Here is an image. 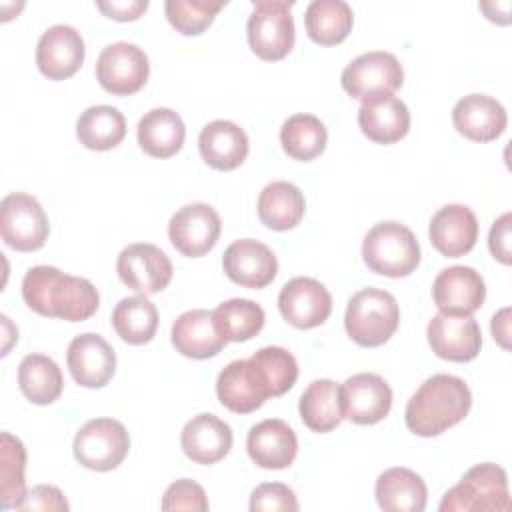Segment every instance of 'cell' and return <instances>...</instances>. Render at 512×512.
<instances>
[{
	"label": "cell",
	"instance_id": "16",
	"mask_svg": "<svg viewBox=\"0 0 512 512\" xmlns=\"http://www.w3.org/2000/svg\"><path fill=\"white\" fill-rule=\"evenodd\" d=\"M432 298L442 314L472 316L484 304L486 286L474 268L450 266L436 276Z\"/></svg>",
	"mask_w": 512,
	"mask_h": 512
},
{
	"label": "cell",
	"instance_id": "31",
	"mask_svg": "<svg viewBox=\"0 0 512 512\" xmlns=\"http://www.w3.org/2000/svg\"><path fill=\"white\" fill-rule=\"evenodd\" d=\"M304 210V194L292 182H270L258 196V216L270 230L284 232L298 226Z\"/></svg>",
	"mask_w": 512,
	"mask_h": 512
},
{
	"label": "cell",
	"instance_id": "14",
	"mask_svg": "<svg viewBox=\"0 0 512 512\" xmlns=\"http://www.w3.org/2000/svg\"><path fill=\"white\" fill-rule=\"evenodd\" d=\"M432 352L450 362H470L482 346V332L472 316L436 314L426 328Z\"/></svg>",
	"mask_w": 512,
	"mask_h": 512
},
{
	"label": "cell",
	"instance_id": "38",
	"mask_svg": "<svg viewBox=\"0 0 512 512\" xmlns=\"http://www.w3.org/2000/svg\"><path fill=\"white\" fill-rule=\"evenodd\" d=\"M26 448L20 438L10 432H2L0 436V506L18 508L22 498L26 496Z\"/></svg>",
	"mask_w": 512,
	"mask_h": 512
},
{
	"label": "cell",
	"instance_id": "4",
	"mask_svg": "<svg viewBox=\"0 0 512 512\" xmlns=\"http://www.w3.org/2000/svg\"><path fill=\"white\" fill-rule=\"evenodd\" d=\"M398 322L396 298L386 290L362 288L348 300L344 326L348 336L360 346H382L396 332Z\"/></svg>",
	"mask_w": 512,
	"mask_h": 512
},
{
	"label": "cell",
	"instance_id": "10",
	"mask_svg": "<svg viewBox=\"0 0 512 512\" xmlns=\"http://www.w3.org/2000/svg\"><path fill=\"white\" fill-rule=\"evenodd\" d=\"M150 74L146 52L130 42L108 44L96 60V78L100 86L116 96L138 92Z\"/></svg>",
	"mask_w": 512,
	"mask_h": 512
},
{
	"label": "cell",
	"instance_id": "26",
	"mask_svg": "<svg viewBox=\"0 0 512 512\" xmlns=\"http://www.w3.org/2000/svg\"><path fill=\"white\" fill-rule=\"evenodd\" d=\"M172 344L174 348L194 360H206L222 352L226 340L218 334L212 312L204 308L188 310L180 314L172 324Z\"/></svg>",
	"mask_w": 512,
	"mask_h": 512
},
{
	"label": "cell",
	"instance_id": "15",
	"mask_svg": "<svg viewBox=\"0 0 512 512\" xmlns=\"http://www.w3.org/2000/svg\"><path fill=\"white\" fill-rule=\"evenodd\" d=\"M344 418L360 426H372L384 420L392 408V388L372 372L350 376L342 384Z\"/></svg>",
	"mask_w": 512,
	"mask_h": 512
},
{
	"label": "cell",
	"instance_id": "1",
	"mask_svg": "<svg viewBox=\"0 0 512 512\" xmlns=\"http://www.w3.org/2000/svg\"><path fill=\"white\" fill-rule=\"evenodd\" d=\"M22 298L36 314L68 322L88 320L100 306L98 290L90 280L64 274L48 264L34 266L26 272Z\"/></svg>",
	"mask_w": 512,
	"mask_h": 512
},
{
	"label": "cell",
	"instance_id": "28",
	"mask_svg": "<svg viewBox=\"0 0 512 512\" xmlns=\"http://www.w3.org/2000/svg\"><path fill=\"white\" fill-rule=\"evenodd\" d=\"M376 500L386 512H422L428 490L420 474L410 468H388L376 480Z\"/></svg>",
	"mask_w": 512,
	"mask_h": 512
},
{
	"label": "cell",
	"instance_id": "45",
	"mask_svg": "<svg viewBox=\"0 0 512 512\" xmlns=\"http://www.w3.org/2000/svg\"><path fill=\"white\" fill-rule=\"evenodd\" d=\"M100 12H104L108 18L120 20V22H128V20H136L140 18L146 8H148V0H128V2H98L96 4Z\"/></svg>",
	"mask_w": 512,
	"mask_h": 512
},
{
	"label": "cell",
	"instance_id": "39",
	"mask_svg": "<svg viewBox=\"0 0 512 512\" xmlns=\"http://www.w3.org/2000/svg\"><path fill=\"white\" fill-rule=\"evenodd\" d=\"M250 362L260 372L270 396L286 394L298 378V362L286 348L264 346L250 356Z\"/></svg>",
	"mask_w": 512,
	"mask_h": 512
},
{
	"label": "cell",
	"instance_id": "24",
	"mask_svg": "<svg viewBox=\"0 0 512 512\" xmlns=\"http://www.w3.org/2000/svg\"><path fill=\"white\" fill-rule=\"evenodd\" d=\"M452 122L464 138L490 142L504 132L508 116L496 98L486 94H468L454 104Z\"/></svg>",
	"mask_w": 512,
	"mask_h": 512
},
{
	"label": "cell",
	"instance_id": "36",
	"mask_svg": "<svg viewBox=\"0 0 512 512\" xmlns=\"http://www.w3.org/2000/svg\"><path fill=\"white\" fill-rule=\"evenodd\" d=\"M212 320L226 342H246L262 330L266 314L260 304L248 298H232L216 306Z\"/></svg>",
	"mask_w": 512,
	"mask_h": 512
},
{
	"label": "cell",
	"instance_id": "17",
	"mask_svg": "<svg viewBox=\"0 0 512 512\" xmlns=\"http://www.w3.org/2000/svg\"><path fill=\"white\" fill-rule=\"evenodd\" d=\"M68 370L76 384L84 388H102L116 370L114 348L94 332L78 334L68 344Z\"/></svg>",
	"mask_w": 512,
	"mask_h": 512
},
{
	"label": "cell",
	"instance_id": "32",
	"mask_svg": "<svg viewBox=\"0 0 512 512\" xmlns=\"http://www.w3.org/2000/svg\"><path fill=\"white\" fill-rule=\"evenodd\" d=\"M76 136L88 150H112L126 136V120L114 106H90L80 114L76 122Z\"/></svg>",
	"mask_w": 512,
	"mask_h": 512
},
{
	"label": "cell",
	"instance_id": "8",
	"mask_svg": "<svg viewBox=\"0 0 512 512\" xmlns=\"http://www.w3.org/2000/svg\"><path fill=\"white\" fill-rule=\"evenodd\" d=\"M50 232L48 216L40 202L24 192H12L0 202L2 240L18 250L32 252L44 246Z\"/></svg>",
	"mask_w": 512,
	"mask_h": 512
},
{
	"label": "cell",
	"instance_id": "18",
	"mask_svg": "<svg viewBox=\"0 0 512 512\" xmlns=\"http://www.w3.org/2000/svg\"><path fill=\"white\" fill-rule=\"evenodd\" d=\"M84 62V40L68 24L50 26L38 40L36 64L48 80H66L78 72Z\"/></svg>",
	"mask_w": 512,
	"mask_h": 512
},
{
	"label": "cell",
	"instance_id": "37",
	"mask_svg": "<svg viewBox=\"0 0 512 512\" xmlns=\"http://www.w3.org/2000/svg\"><path fill=\"white\" fill-rule=\"evenodd\" d=\"M280 142L290 158L308 162L324 152L328 132L320 118L312 114H294L280 128Z\"/></svg>",
	"mask_w": 512,
	"mask_h": 512
},
{
	"label": "cell",
	"instance_id": "7",
	"mask_svg": "<svg viewBox=\"0 0 512 512\" xmlns=\"http://www.w3.org/2000/svg\"><path fill=\"white\" fill-rule=\"evenodd\" d=\"M72 450L80 466L108 472L124 462L130 450V436L122 422L114 418H94L76 432Z\"/></svg>",
	"mask_w": 512,
	"mask_h": 512
},
{
	"label": "cell",
	"instance_id": "22",
	"mask_svg": "<svg viewBox=\"0 0 512 512\" xmlns=\"http://www.w3.org/2000/svg\"><path fill=\"white\" fill-rule=\"evenodd\" d=\"M358 124L368 140L376 144H394L408 134L410 112L394 94H376L362 100Z\"/></svg>",
	"mask_w": 512,
	"mask_h": 512
},
{
	"label": "cell",
	"instance_id": "41",
	"mask_svg": "<svg viewBox=\"0 0 512 512\" xmlns=\"http://www.w3.org/2000/svg\"><path fill=\"white\" fill-rule=\"evenodd\" d=\"M160 508L164 512L170 510H192V512H206L208 510V498L204 488L188 478H180L172 482L160 502Z\"/></svg>",
	"mask_w": 512,
	"mask_h": 512
},
{
	"label": "cell",
	"instance_id": "34",
	"mask_svg": "<svg viewBox=\"0 0 512 512\" xmlns=\"http://www.w3.org/2000/svg\"><path fill=\"white\" fill-rule=\"evenodd\" d=\"M18 386L32 404L46 406L58 400L64 380L52 358L44 354H28L18 366Z\"/></svg>",
	"mask_w": 512,
	"mask_h": 512
},
{
	"label": "cell",
	"instance_id": "12",
	"mask_svg": "<svg viewBox=\"0 0 512 512\" xmlns=\"http://www.w3.org/2000/svg\"><path fill=\"white\" fill-rule=\"evenodd\" d=\"M120 280L138 294H158L172 280L170 258L154 244L136 242L126 246L116 260Z\"/></svg>",
	"mask_w": 512,
	"mask_h": 512
},
{
	"label": "cell",
	"instance_id": "5",
	"mask_svg": "<svg viewBox=\"0 0 512 512\" xmlns=\"http://www.w3.org/2000/svg\"><path fill=\"white\" fill-rule=\"evenodd\" d=\"M440 512H484L496 510L506 512L510 510V496H508V478L502 466L484 462L472 466L462 480L452 486L442 502Z\"/></svg>",
	"mask_w": 512,
	"mask_h": 512
},
{
	"label": "cell",
	"instance_id": "35",
	"mask_svg": "<svg viewBox=\"0 0 512 512\" xmlns=\"http://www.w3.org/2000/svg\"><path fill=\"white\" fill-rule=\"evenodd\" d=\"M112 326L124 342L148 344L158 328V310L144 294L126 296L112 312Z\"/></svg>",
	"mask_w": 512,
	"mask_h": 512
},
{
	"label": "cell",
	"instance_id": "11",
	"mask_svg": "<svg viewBox=\"0 0 512 512\" xmlns=\"http://www.w3.org/2000/svg\"><path fill=\"white\" fill-rule=\"evenodd\" d=\"M220 228L218 212L210 204L194 202L174 212L168 224V238L180 254L200 258L216 246Z\"/></svg>",
	"mask_w": 512,
	"mask_h": 512
},
{
	"label": "cell",
	"instance_id": "23",
	"mask_svg": "<svg viewBox=\"0 0 512 512\" xmlns=\"http://www.w3.org/2000/svg\"><path fill=\"white\" fill-rule=\"evenodd\" d=\"M430 242L448 258L468 254L478 240L476 214L464 204H446L430 220Z\"/></svg>",
	"mask_w": 512,
	"mask_h": 512
},
{
	"label": "cell",
	"instance_id": "9",
	"mask_svg": "<svg viewBox=\"0 0 512 512\" xmlns=\"http://www.w3.org/2000/svg\"><path fill=\"white\" fill-rule=\"evenodd\" d=\"M404 72L398 58L390 52L372 50L354 58L340 76L346 94L366 100L376 94H392L402 86Z\"/></svg>",
	"mask_w": 512,
	"mask_h": 512
},
{
	"label": "cell",
	"instance_id": "30",
	"mask_svg": "<svg viewBox=\"0 0 512 512\" xmlns=\"http://www.w3.org/2000/svg\"><path fill=\"white\" fill-rule=\"evenodd\" d=\"M300 418L312 432H330L344 420L342 384L320 378L312 380L300 396Z\"/></svg>",
	"mask_w": 512,
	"mask_h": 512
},
{
	"label": "cell",
	"instance_id": "25",
	"mask_svg": "<svg viewBox=\"0 0 512 512\" xmlns=\"http://www.w3.org/2000/svg\"><path fill=\"white\" fill-rule=\"evenodd\" d=\"M232 428L214 414H198L188 420L180 434L184 454L196 464H216L232 448Z\"/></svg>",
	"mask_w": 512,
	"mask_h": 512
},
{
	"label": "cell",
	"instance_id": "27",
	"mask_svg": "<svg viewBox=\"0 0 512 512\" xmlns=\"http://www.w3.org/2000/svg\"><path fill=\"white\" fill-rule=\"evenodd\" d=\"M202 160L216 170H234L248 156L246 132L230 120H214L206 124L198 136Z\"/></svg>",
	"mask_w": 512,
	"mask_h": 512
},
{
	"label": "cell",
	"instance_id": "33",
	"mask_svg": "<svg viewBox=\"0 0 512 512\" xmlns=\"http://www.w3.org/2000/svg\"><path fill=\"white\" fill-rule=\"evenodd\" d=\"M354 14L344 0H314L304 12L308 36L322 46L340 44L352 30Z\"/></svg>",
	"mask_w": 512,
	"mask_h": 512
},
{
	"label": "cell",
	"instance_id": "6",
	"mask_svg": "<svg viewBox=\"0 0 512 512\" xmlns=\"http://www.w3.org/2000/svg\"><path fill=\"white\" fill-rule=\"evenodd\" d=\"M246 24L248 44L262 60H282L294 46V2L254 0Z\"/></svg>",
	"mask_w": 512,
	"mask_h": 512
},
{
	"label": "cell",
	"instance_id": "29",
	"mask_svg": "<svg viewBox=\"0 0 512 512\" xmlns=\"http://www.w3.org/2000/svg\"><path fill=\"white\" fill-rule=\"evenodd\" d=\"M140 148L152 158L174 156L186 138V126L178 112L170 108H154L146 112L136 128Z\"/></svg>",
	"mask_w": 512,
	"mask_h": 512
},
{
	"label": "cell",
	"instance_id": "20",
	"mask_svg": "<svg viewBox=\"0 0 512 512\" xmlns=\"http://www.w3.org/2000/svg\"><path fill=\"white\" fill-rule=\"evenodd\" d=\"M216 396L222 406L236 414H250L258 410L264 400L270 398V392L256 370L248 360L230 362L216 380Z\"/></svg>",
	"mask_w": 512,
	"mask_h": 512
},
{
	"label": "cell",
	"instance_id": "3",
	"mask_svg": "<svg viewBox=\"0 0 512 512\" xmlns=\"http://www.w3.org/2000/svg\"><path fill=\"white\" fill-rule=\"evenodd\" d=\"M362 258L372 272L402 278L420 264V244L408 226L394 220L378 222L364 236Z\"/></svg>",
	"mask_w": 512,
	"mask_h": 512
},
{
	"label": "cell",
	"instance_id": "44",
	"mask_svg": "<svg viewBox=\"0 0 512 512\" xmlns=\"http://www.w3.org/2000/svg\"><path fill=\"white\" fill-rule=\"evenodd\" d=\"M510 226H512V214L504 212L500 218L494 220L490 234H488V248L492 252V256L502 262V264H510Z\"/></svg>",
	"mask_w": 512,
	"mask_h": 512
},
{
	"label": "cell",
	"instance_id": "13",
	"mask_svg": "<svg viewBox=\"0 0 512 512\" xmlns=\"http://www.w3.org/2000/svg\"><path fill=\"white\" fill-rule=\"evenodd\" d=\"M278 310L294 328H316L328 320L332 312V296L318 280L296 276L282 286L278 294Z\"/></svg>",
	"mask_w": 512,
	"mask_h": 512
},
{
	"label": "cell",
	"instance_id": "40",
	"mask_svg": "<svg viewBox=\"0 0 512 512\" xmlns=\"http://www.w3.org/2000/svg\"><path fill=\"white\" fill-rule=\"evenodd\" d=\"M226 6L224 0H168L164 4L168 22L184 36L202 34L214 16Z\"/></svg>",
	"mask_w": 512,
	"mask_h": 512
},
{
	"label": "cell",
	"instance_id": "43",
	"mask_svg": "<svg viewBox=\"0 0 512 512\" xmlns=\"http://www.w3.org/2000/svg\"><path fill=\"white\" fill-rule=\"evenodd\" d=\"M70 506L64 498V494L50 484H38L32 490L26 492V496L22 498V502L18 504L16 510L22 512H34V510H42V512H66Z\"/></svg>",
	"mask_w": 512,
	"mask_h": 512
},
{
	"label": "cell",
	"instance_id": "42",
	"mask_svg": "<svg viewBox=\"0 0 512 512\" xmlns=\"http://www.w3.org/2000/svg\"><path fill=\"white\" fill-rule=\"evenodd\" d=\"M298 508L294 490L282 482H264L250 496V512H296Z\"/></svg>",
	"mask_w": 512,
	"mask_h": 512
},
{
	"label": "cell",
	"instance_id": "46",
	"mask_svg": "<svg viewBox=\"0 0 512 512\" xmlns=\"http://www.w3.org/2000/svg\"><path fill=\"white\" fill-rule=\"evenodd\" d=\"M492 334H494V340L504 350L510 348V342H508V336H510V308H502L500 312H496L492 316Z\"/></svg>",
	"mask_w": 512,
	"mask_h": 512
},
{
	"label": "cell",
	"instance_id": "2",
	"mask_svg": "<svg viewBox=\"0 0 512 512\" xmlns=\"http://www.w3.org/2000/svg\"><path fill=\"white\" fill-rule=\"evenodd\" d=\"M472 406L468 384L452 374H434L410 396L404 420L416 436H438L462 422Z\"/></svg>",
	"mask_w": 512,
	"mask_h": 512
},
{
	"label": "cell",
	"instance_id": "21",
	"mask_svg": "<svg viewBox=\"0 0 512 512\" xmlns=\"http://www.w3.org/2000/svg\"><path fill=\"white\" fill-rule=\"evenodd\" d=\"M246 450L256 466L266 470H284L296 458L298 438L284 420L268 418L250 428Z\"/></svg>",
	"mask_w": 512,
	"mask_h": 512
},
{
	"label": "cell",
	"instance_id": "19",
	"mask_svg": "<svg viewBox=\"0 0 512 512\" xmlns=\"http://www.w3.org/2000/svg\"><path fill=\"white\" fill-rule=\"evenodd\" d=\"M222 268L232 282L244 288H264L276 278L278 260L266 244L240 238L226 248Z\"/></svg>",
	"mask_w": 512,
	"mask_h": 512
}]
</instances>
